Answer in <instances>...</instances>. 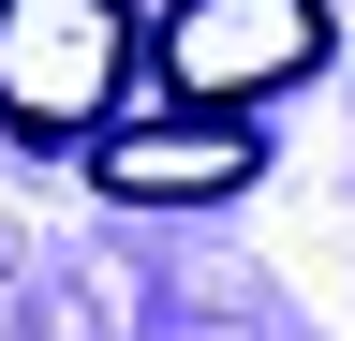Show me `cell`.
Here are the masks:
<instances>
[{"label":"cell","instance_id":"3","mask_svg":"<svg viewBox=\"0 0 355 341\" xmlns=\"http://www.w3.org/2000/svg\"><path fill=\"white\" fill-rule=\"evenodd\" d=\"M89 178L119 208H222V193L266 178V134L252 119H207V104H148V119H119V134L89 149Z\"/></svg>","mask_w":355,"mask_h":341},{"label":"cell","instance_id":"2","mask_svg":"<svg viewBox=\"0 0 355 341\" xmlns=\"http://www.w3.org/2000/svg\"><path fill=\"white\" fill-rule=\"evenodd\" d=\"M326 0H163V30H148V74H163V104H207V119H237L266 90H296V74H326Z\"/></svg>","mask_w":355,"mask_h":341},{"label":"cell","instance_id":"1","mask_svg":"<svg viewBox=\"0 0 355 341\" xmlns=\"http://www.w3.org/2000/svg\"><path fill=\"white\" fill-rule=\"evenodd\" d=\"M133 60H148L133 0H0V134H30V149H104Z\"/></svg>","mask_w":355,"mask_h":341}]
</instances>
